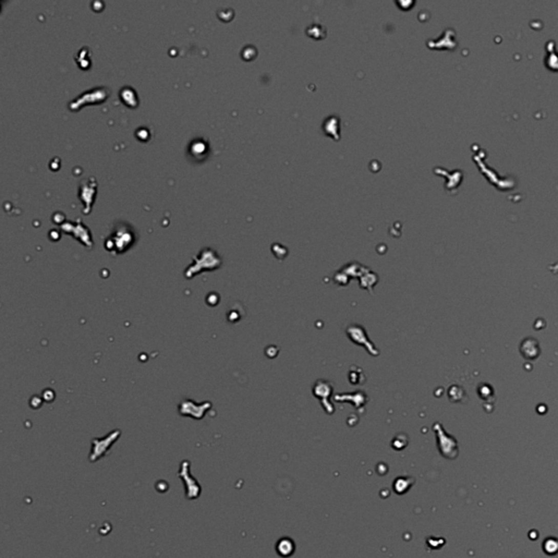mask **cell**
<instances>
[{
  "instance_id": "obj_1",
  "label": "cell",
  "mask_w": 558,
  "mask_h": 558,
  "mask_svg": "<svg viewBox=\"0 0 558 558\" xmlns=\"http://www.w3.org/2000/svg\"><path fill=\"white\" fill-rule=\"evenodd\" d=\"M294 542H291V540H280V542L277 545V551L281 556H288L294 553Z\"/></svg>"
}]
</instances>
